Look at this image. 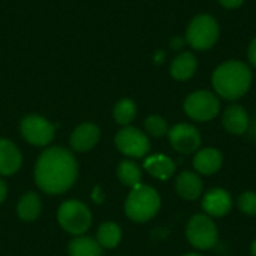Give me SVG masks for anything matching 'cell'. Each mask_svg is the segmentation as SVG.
<instances>
[{
	"instance_id": "27",
	"label": "cell",
	"mask_w": 256,
	"mask_h": 256,
	"mask_svg": "<svg viewBox=\"0 0 256 256\" xmlns=\"http://www.w3.org/2000/svg\"><path fill=\"white\" fill-rule=\"evenodd\" d=\"M218 2L226 9H237L244 3V0H218Z\"/></svg>"
},
{
	"instance_id": "22",
	"label": "cell",
	"mask_w": 256,
	"mask_h": 256,
	"mask_svg": "<svg viewBox=\"0 0 256 256\" xmlns=\"http://www.w3.org/2000/svg\"><path fill=\"white\" fill-rule=\"evenodd\" d=\"M117 177L122 182V184L128 186V188H135L138 184H141L142 182V172L141 168L138 166L136 162L134 160H122L117 166Z\"/></svg>"
},
{
	"instance_id": "30",
	"label": "cell",
	"mask_w": 256,
	"mask_h": 256,
	"mask_svg": "<svg viewBox=\"0 0 256 256\" xmlns=\"http://www.w3.org/2000/svg\"><path fill=\"white\" fill-rule=\"evenodd\" d=\"M248 130L250 132V136L256 140V118L254 120V122H250V124H249V129H248Z\"/></svg>"
},
{
	"instance_id": "23",
	"label": "cell",
	"mask_w": 256,
	"mask_h": 256,
	"mask_svg": "<svg viewBox=\"0 0 256 256\" xmlns=\"http://www.w3.org/2000/svg\"><path fill=\"white\" fill-rule=\"evenodd\" d=\"M114 120L120 126H129L136 117V105L132 99H122L114 106Z\"/></svg>"
},
{
	"instance_id": "3",
	"label": "cell",
	"mask_w": 256,
	"mask_h": 256,
	"mask_svg": "<svg viewBox=\"0 0 256 256\" xmlns=\"http://www.w3.org/2000/svg\"><path fill=\"white\" fill-rule=\"evenodd\" d=\"M160 204L162 201L158 190L141 183L130 189L124 202V213L130 220L136 224H146L159 213Z\"/></svg>"
},
{
	"instance_id": "15",
	"label": "cell",
	"mask_w": 256,
	"mask_h": 256,
	"mask_svg": "<svg viewBox=\"0 0 256 256\" xmlns=\"http://www.w3.org/2000/svg\"><path fill=\"white\" fill-rule=\"evenodd\" d=\"M100 140V130L94 123H81L70 134V147L75 152H88Z\"/></svg>"
},
{
	"instance_id": "4",
	"label": "cell",
	"mask_w": 256,
	"mask_h": 256,
	"mask_svg": "<svg viewBox=\"0 0 256 256\" xmlns=\"http://www.w3.org/2000/svg\"><path fill=\"white\" fill-rule=\"evenodd\" d=\"M220 27L218 20L210 14L194 16L186 28V42L196 51L212 50L219 40Z\"/></svg>"
},
{
	"instance_id": "6",
	"label": "cell",
	"mask_w": 256,
	"mask_h": 256,
	"mask_svg": "<svg viewBox=\"0 0 256 256\" xmlns=\"http://www.w3.org/2000/svg\"><path fill=\"white\" fill-rule=\"evenodd\" d=\"M58 225L70 236H84L92 226V213L88 207L75 200L64 201L57 212Z\"/></svg>"
},
{
	"instance_id": "1",
	"label": "cell",
	"mask_w": 256,
	"mask_h": 256,
	"mask_svg": "<svg viewBox=\"0 0 256 256\" xmlns=\"http://www.w3.org/2000/svg\"><path fill=\"white\" fill-rule=\"evenodd\" d=\"M78 177V164L74 153L64 147H50L40 153L34 165V182L48 195L69 190Z\"/></svg>"
},
{
	"instance_id": "10",
	"label": "cell",
	"mask_w": 256,
	"mask_h": 256,
	"mask_svg": "<svg viewBox=\"0 0 256 256\" xmlns=\"http://www.w3.org/2000/svg\"><path fill=\"white\" fill-rule=\"evenodd\" d=\"M168 140L171 147L180 154H195L201 148V134L190 123H177L170 128Z\"/></svg>"
},
{
	"instance_id": "25",
	"label": "cell",
	"mask_w": 256,
	"mask_h": 256,
	"mask_svg": "<svg viewBox=\"0 0 256 256\" xmlns=\"http://www.w3.org/2000/svg\"><path fill=\"white\" fill-rule=\"evenodd\" d=\"M237 207L246 216H256V192H242L237 198Z\"/></svg>"
},
{
	"instance_id": "17",
	"label": "cell",
	"mask_w": 256,
	"mask_h": 256,
	"mask_svg": "<svg viewBox=\"0 0 256 256\" xmlns=\"http://www.w3.org/2000/svg\"><path fill=\"white\" fill-rule=\"evenodd\" d=\"M198 69L196 56L192 51H182L170 66V74L177 81H188L190 80Z\"/></svg>"
},
{
	"instance_id": "5",
	"label": "cell",
	"mask_w": 256,
	"mask_h": 256,
	"mask_svg": "<svg viewBox=\"0 0 256 256\" xmlns=\"http://www.w3.org/2000/svg\"><path fill=\"white\" fill-rule=\"evenodd\" d=\"M183 110L190 120L206 123L220 114V98L210 90H195L184 99Z\"/></svg>"
},
{
	"instance_id": "7",
	"label": "cell",
	"mask_w": 256,
	"mask_h": 256,
	"mask_svg": "<svg viewBox=\"0 0 256 256\" xmlns=\"http://www.w3.org/2000/svg\"><path fill=\"white\" fill-rule=\"evenodd\" d=\"M186 238L189 244L198 250L213 249L219 240V231L213 218L206 213L194 214L186 225Z\"/></svg>"
},
{
	"instance_id": "32",
	"label": "cell",
	"mask_w": 256,
	"mask_h": 256,
	"mask_svg": "<svg viewBox=\"0 0 256 256\" xmlns=\"http://www.w3.org/2000/svg\"><path fill=\"white\" fill-rule=\"evenodd\" d=\"M250 252H252V256H256V238L252 242V246H250Z\"/></svg>"
},
{
	"instance_id": "19",
	"label": "cell",
	"mask_w": 256,
	"mask_h": 256,
	"mask_svg": "<svg viewBox=\"0 0 256 256\" xmlns=\"http://www.w3.org/2000/svg\"><path fill=\"white\" fill-rule=\"evenodd\" d=\"M40 212H42V202L38 194L27 192L20 198L18 206H16V213L21 220L33 222L39 218Z\"/></svg>"
},
{
	"instance_id": "14",
	"label": "cell",
	"mask_w": 256,
	"mask_h": 256,
	"mask_svg": "<svg viewBox=\"0 0 256 256\" xmlns=\"http://www.w3.org/2000/svg\"><path fill=\"white\" fill-rule=\"evenodd\" d=\"M176 192L182 200L196 201L202 195V180L195 171H183L176 177Z\"/></svg>"
},
{
	"instance_id": "29",
	"label": "cell",
	"mask_w": 256,
	"mask_h": 256,
	"mask_svg": "<svg viewBox=\"0 0 256 256\" xmlns=\"http://www.w3.org/2000/svg\"><path fill=\"white\" fill-rule=\"evenodd\" d=\"M8 196V186L3 180H0V204L6 200Z\"/></svg>"
},
{
	"instance_id": "26",
	"label": "cell",
	"mask_w": 256,
	"mask_h": 256,
	"mask_svg": "<svg viewBox=\"0 0 256 256\" xmlns=\"http://www.w3.org/2000/svg\"><path fill=\"white\" fill-rule=\"evenodd\" d=\"M248 60H249V64L256 68V38H254L248 46Z\"/></svg>"
},
{
	"instance_id": "20",
	"label": "cell",
	"mask_w": 256,
	"mask_h": 256,
	"mask_svg": "<svg viewBox=\"0 0 256 256\" xmlns=\"http://www.w3.org/2000/svg\"><path fill=\"white\" fill-rule=\"evenodd\" d=\"M68 252L69 256H102L104 249L98 240L87 236H78L69 243Z\"/></svg>"
},
{
	"instance_id": "33",
	"label": "cell",
	"mask_w": 256,
	"mask_h": 256,
	"mask_svg": "<svg viewBox=\"0 0 256 256\" xmlns=\"http://www.w3.org/2000/svg\"><path fill=\"white\" fill-rule=\"evenodd\" d=\"M182 256H202V255H200V254H184V255H182Z\"/></svg>"
},
{
	"instance_id": "12",
	"label": "cell",
	"mask_w": 256,
	"mask_h": 256,
	"mask_svg": "<svg viewBox=\"0 0 256 256\" xmlns=\"http://www.w3.org/2000/svg\"><path fill=\"white\" fill-rule=\"evenodd\" d=\"M192 165L195 172L200 176H213L219 172L224 165V154L214 147L200 148L192 159Z\"/></svg>"
},
{
	"instance_id": "18",
	"label": "cell",
	"mask_w": 256,
	"mask_h": 256,
	"mask_svg": "<svg viewBox=\"0 0 256 256\" xmlns=\"http://www.w3.org/2000/svg\"><path fill=\"white\" fill-rule=\"evenodd\" d=\"M144 170L152 177H154L156 180L166 182L171 177H174L176 164L166 154H152V156L146 158V160H144Z\"/></svg>"
},
{
	"instance_id": "8",
	"label": "cell",
	"mask_w": 256,
	"mask_h": 256,
	"mask_svg": "<svg viewBox=\"0 0 256 256\" xmlns=\"http://www.w3.org/2000/svg\"><path fill=\"white\" fill-rule=\"evenodd\" d=\"M116 147L128 158L140 159L147 156L152 148V142L147 134H144L138 128L124 126L116 135Z\"/></svg>"
},
{
	"instance_id": "31",
	"label": "cell",
	"mask_w": 256,
	"mask_h": 256,
	"mask_svg": "<svg viewBox=\"0 0 256 256\" xmlns=\"http://www.w3.org/2000/svg\"><path fill=\"white\" fill-rule=\"evenodd\" d=\"M164 57H165V52H164V51H159V52L154 56L156 63H162V62H164Z\"/></svg>"
},
{
	"instance_id": "24",
	"label": "cell",
	"mask_w": 256,
	"mask_h": 256,
	"mask_svg": "<svg viewBox=\"0 0 256 256\" xmlns=\"http://www.w3.org/2000/svg\"><path fill=\"white\" fill-rule=\"evenodd\" d=\"M144 128H146L147 135H150V136H153V138L166 136L168 132H170L168 122H166L162 116H158V114L148 116V117L144 120Z\"/></svg>"
},
{
	"instance_id": "13",
	"label": "cell",
	"mask_w": 256,
	"mask_h": 256,
	"mask_svg": "<svg viewBox=\"0 0 256 256\" xmlns=\"http://www.w3.org/2000/svg\"><path fill=\"white\" fill-rule=\"evenodd\" d=\"M222 124L225 130L231 135H243L248 132L250 124L249 112L244 106L238 104H232L226 106L222 112Z\"/></svg>"
},
{
	"instance_id": "2",
	"label": "cell",
	"mask_w": 256,
	"mask_h": 256,
	"mask_svg": "<svg viewBox=\"0 0 256 256\" xmlns=\"http://www.w3.org/2000/svg\"><path fill=\"white\" fill-rule=\"evenodd\" d=\"M252 80L254 75L249 64L242 60H226L214 69L212 84L220 99L234 102L249 92Z\"/></svg>"
},
{
	"instance_id": "16",
	"label": "cell",
	"mask_w": 256,
	"mask_h": 256,
	"mask_svg": "<svg viewBox=\"0 0 256 256\" xmlns=\"http://www.w3.org/2000/svg\"><path fill=\"white\" fill-rule=\"evenodd\" d=\"M22 164L20 148L9 140L0 138V176H14Z\"/></svg>"
},
{
	"instance_id": "11",
	"label": "cell",
	"mask_w": 256,
	"mask_h": 256,
	"mask_svg": "<svg viewBox=\"0 0 256 256\" xmlns=\"http://www.w3.org/2000/svg\"><path fill=\"white\" fill-rule=\"evenodd\" d=\"M234 206L232 196L226 189L214 188L206 192L201 201L204 213L210 218H224L226 216Z\"/></svg>"
},
{
	"instance_id": "21",
	"label": "cell",
	"mask_w": 256,
	"mask_h": 256,
	"mask_svg": "<svg viewBox=\"0 0 256 256\" xmlns=\"http://www.w3.org/2000/svg\"><path fill=\"white\" fill-rule=\"evenodd\" d=\"M96 240L102 249H114L122 242V228L116 222H104L98 230Z\"/></svg>"
},
{
	"instance_id": "9",
	"label": "cell",
	"mask_w": 256,
	"mask_h": 256,
	"mask_svg": "<svg viewBox=\"0 0 256 256\" xmlns=\"http://www.w3.org/2000/svg\"><path fill=\"white\" fill-rule=\"evenodd\" d=\"M20 130L22 138L36 147H45L54 140L56 128L54 124L42 116L30 114L21 120Z\"/></svg>"
},
{
	"instance_id": "28",
	"label": "cell",
	"mask_w": 256,
	"mask_h": 256,
	"mask_svg": "<svg viewBox=\"0 0 256 256\" xmlns=\"http://www.w3.org/2000/svg\"><path fill=\"white\" fill-rule=\"evenodd\" d=\"M188 42H186V38H182V36H176V38H172L171 39V48L172 50H182L184 45H186Z\"/></svg>"
}]
</instances>
